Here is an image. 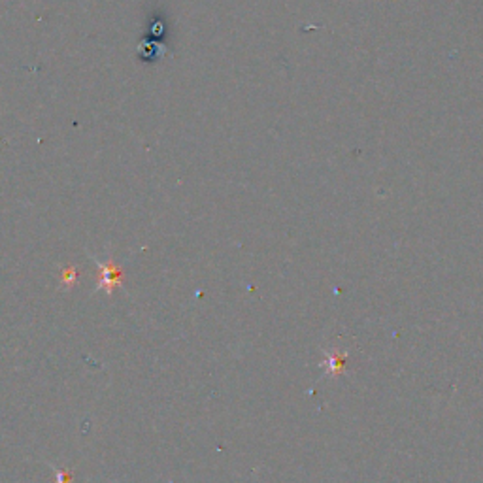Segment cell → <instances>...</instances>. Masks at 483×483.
<instances>
[{"mask_svg": "<svg viewBox=\"0 0 483 483\" xmlns=\"http://www.w3.org/2000/svg\"><path fill=\"white\" fill-rule=\"evenodd\" d=\"M94 262H96V268H98V283H96V291H104L106 295H112L114 289L123 285V278H125L123 268L117 266L114 259H108V260L94 259Z\"/></svg>", "mask_w": 483, "mask_h": 483, "instance_id": "1", "label": "cell"}, {"mask_svg": "<svg viewBox=\"0 0 483 483\" xmlns=\"http://www.w3.org/2000/svg\"><path fill=\"white\" fill-rule=\"evenodd\" d=\"M346 361H347V353H342V355L329 353L327 357H325L323 368L332 375L342 374V372H344V368H346Z\"/></svg>", "mask_w": 483, "mask_h": 483, "instance_id": "2", "label": "cell"}, {"mask_svg": "<svg viewBox=\"0 0 483 483\" xmlns=\"http://www.w3.org/2000/svg\"><path fill=\"white\" fill-rule=\"evenodd\" d=\"M78 278H80V270L76 266H68L61 272V285L65 289H70L78 283Z\"/></svg>", "mask_w": 483, "mask_h": 483, "instance_id": "3", "label": "cell"}, {"mask_svg": "<svg viewBox=\"0 0 483 483\" xmlns=\"http://www.w3.org/2000/svg\"><path fill=\"white\" fill-rule=\"evenodd\" d=\"M55 472H57V483H70V474H66L63 468H55Z\"/></svg>", "mask_w": 483, "mask_h": 483, "instance_id": "4", "label": "cell"}]
</instances>
